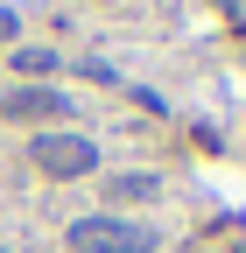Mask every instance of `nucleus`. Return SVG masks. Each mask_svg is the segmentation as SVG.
I'll return each instance as SVG.
<instances>
[{"label":"nucleus","instance_id":"0eeeda50","mask_svg":"<svg viewBox=\"0 0 246 253\" xmlns=\"http://www.w3.org/2000/svg\"><path fill=\"white\" fill-rule=\"evenodd\" d=\"M0 253H7V246H0Z\"/></svg>","mask_w":246,"mask_h":253},{"label":"nucleus","instance_id":"7ed1b4c3","mask_svg":"<svg viewBox=\"0 0 246 253\" xmlns=\"http://www.w3.org/2000/svg\"><path fill=\"white\" fill-rule=\"evenodd\" d=\"M0 113H14V120H71V99L56 84H21L0 99Z\"/></svg>","mask_w":246,"mask_h":253},{"label":"nucleus","instance_id":"39448f33","mask_svg":"<svg viewBox=\"0 0 246 253\" xmlns=\"http://www.w3.org/2000/svg\"><path fill=\"white\" fill-rule=\"evenodd\" d=\"M14 71H21L28 84H49V71H56V49H36V42H28V49H14Z\"/></svg>","mask_w":246,"mask_h":253},{"label":"nucleus","instance_id":"423d86ee","mask_svg":"<svg viewBox=\"0 0 246 253\" xmlns=\"http://www.w3.org/2000/svg\"><path fill=\"white\" fill-rule=\"evenodd\" d=\"M0 42H14V7H0Z\"/></svg>","mask_w":246,"mask_h":253},{"label":"nucleus","instance_id":"f257e3e1","mask_svg":"<svg viewBox=\"0 0 246 253\" xmlns=\"http://www.w3.org/2000/svg\"><path fill=\"white\" fill-rule=\"evenodd\" d=\"M71 253H155V225L141 218H113V211H84L71 218Z\"/></svg>","mask_w":246,"mask_h":253},{"label":"nucleus","instance_id":"20e7f679","mask_svg":"<svg viewBox=\"0 0 246 253\" xmlns=\"http://www.w3.org/2000/svg\"><path fill=\"white\" fill-rule=\"evenodd\" d=\"M162 190V176H148V169H127V176H106V197L113 204H148Z\"/></svg>","mask_w":246,"mask_h":253},{"label":"nucleus","instance_id":"f03ea898","mask_svg":"<svg viewBox=\"0 0 246 253\" xmlns=\"http://www.w3.org/2000/svg\"><path fill=\"white\" fill-rule=\"evenodd\" d=\"M28 169L49 176V183H84L91 169H99V141H84V134H36L28 141Z\"/></svg>","mask_w":246,"mask_h":253}]
</instances>
